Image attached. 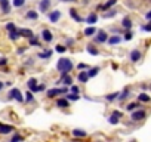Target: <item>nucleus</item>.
<instances>
[{
  "label": "nucleus",
  "mask_w": 151,
  "mask_h": 142,
  "mask_svg": "<svg viewBox=\"0 0 151 142\" xmlns=\"http://www.w3.org/2000/svg\"><path fill=\"white\" fill-rule=\"evenodd\" d=\"M71 68H73V62H71V59H68V58H61V59L58 61V64H56V70L61 71L62 76H65L68 71H71Z\"/></svg>",
  "instance_id": "f257e3e1"
},
{
  "label": "nucleus",
  "mask_w": 151,
  "mask_h": 142,
  "mask_svg": "<svg viewBox=\"0 0 151 142\" xmlns=\"http://www.w3.org/2000/svg\"><path fill=\"white\" fill-rule=\"evenodd\" d=\"M9 98H13V99H16L18 102H22V101H24L22 93H21L18 89H12V90L9 92Z\"/></svg>",
  "instance_id": "f03ea898"
},
{
  "label": "nucleus",
  "mask_w": 151,
  "mask_h": 142,
  "mask_svg": "<svg viewBox=\"0 0 151 142\" xmlns=\"http://www.w3.org/2000/svg\"><path fill=\"white\" fill-rule=\"evenodd\" d=\"M145 111L144 110H138V111H133L132 112V120L133 122H139V120H144L145 118Z\"/></svg>",
  "instance_id": "7ed1b4c3"
},
{
  "label": "nucleus",
  "mask_w": 151,
  "mask_h": 142,
  "mask_svg": "<svg viewBox=\"0 0 151 142\" xmlns=\"http://www.w3.org/2000/svg\"><path fill=\"white\" fill-rule=\"evenodd\" d=\"M59 93H67V89L65 87H62V89H51V90H48V96L49 98H55L56 95H59Z\"/></svg>",
  "instance_id": "20e7f679"
},
{
  "label": "nucleus",
  "mask_w": 151,
  "mask_h": 142,
  "mask_svg": "<svg viewBox=\"0 0 151 142\" xmlns=\"http://www.w3.org/2000/svg\"><path fill=\"white\" fill-rule=\"evenodd\" d=\"M107 39H108V36H107L105 31H99L98 36H95V41H98V43H105Z\"/></svg>",
  "instance_id": "39448f33"
},
{
  "label": "nucleus",
  "mask_w": 151,
  "mask_h": 142,
  "mask_svg": "<svg viewBox=\"0 0 151 142\" xmlns=\"http://www.w3.org/2000/svg\"><path fill=\"white\" fill-rule=\"evenodd\" d=\"M141 56H142V55H141V52H139L138 49H133V51L131 52V56H129V58H131V61H132V62H138V61L141 59Z\"/></svg>",
  "instance_id": "423d86ee"
},
{
  "label": "nucleus",
  "mask_w": 151,
  "mask_h": 142,
  "mask_svg": "<svg viewBox=\"0 0 151 142\" xmlns=\"http://www.w3.org/2000/svg\"><path fill=\"white\" fill-rule=\"evenodd\" d=\"M41 37H43V40H45L46 43H49V41L53 40V36H52V33L49 30H43L41 31Z\"/></svg>",
  "instance_id": "0eeeda50"
},
{
  "label": "nucleus",
  "mask_w": 151,
  "mask_h": 142,
  "mask_svg": "<svg viewBox=\"0 0 151 142\" xmlns=\"http://www.w3.org/2000/svg\"><path fill=\"white\" fill-rule=\"evenodd\" d=\"M12 130H13V127H12V126H9V124H2V123H0V133H2V135L11 133Z\"/></svg>",
  "instance_id": "6e6552de"
},
{
  "label": "nucleus",
  "mask_w": 151,
  "mask_h": 142,
  "mask_svg": "<svg viewBox=\"0 0 151 142\" xmlns=\"http://www.w3.org/2000/svg\"><path fill=\"white\" fill-rule=\"evenodd\" d=\"M0 6L3 9V13H9L11 8H9V0H0Z\"/></svg>",
  "instance_id": "1a4fd4ad"
},
{
  "label": "nucleus",
  "mask_w": 151,
  "mask_h": 142,
  "mask_svg": "<svg viewBox=\"0 0 151 142\" xmlns=\"http://www.w3.org/2000/svg\"><path fill=\"white\" fill-rule=\"evenodd\" d=\"M59 18H61V12H59V11H53V12L49 13V19H51L52 22H56Z\"/></svg>",
  "instance_id": "9d476101"
},
{
  "label": "nucleus",
  "mask_w": 151,
  "mask_h": 142,
  "mask_svg": "<svg viewBox=\"0 0 151 142\" xmlns=\"http://www.w3.org/2000/svg\"><path fill=\"white\" fill-rule=\"evenodd\" d=\"M51 6V0H41L40 2V11L41 12H46Z\"/></svg>",
  "instance_id": "9b49d317"
},
{
  "label": "nucleus",
  "mask_w": 151,
  "mask_h": 142,
  "mask_svg": "<svg viewBox=\"0 0 151 142\" xmlns=\"http://www.w3.org/2000/svg\"><path fill=\"white\" fill-rule=\"evenodd\" d=\"M122 27H123V28H127V30H131V28H132V21H131V18H123V21H122Z\"/></svg>",
  "instance_id": "f8f14e48"
},
{
  "label": "nucleus",
  "mask_w": 151,
  "mask_h": 142,
  "mask_svg": "<svg viewBox=\"0 0 151 142\" xmlns=\"http://www.w3.org/2000/svg\"><path fill=\"white\" fill-rule=\"evenodd\" d=\"M19 31V36H24V37H33V31L31 30H28V28H21V30H18Z\"/></svg>",
  "instance_id": "ddd939ff"
},
{
  "label": "nucleus",
  "mask_w": 151,
  "mask_h": 142,
  "mask_svg": "<svg viewBox=\"0 0 151 142\" xmlns=\"http://www.w3.org/2000/svg\"><path fill=\"white\" fill-rule=\"evenodd\" d=\"M28 89L31 92H37V80L36 79H30L28 80Z\"/></svg>",
  "instance_id": "4468645a"
},
{
  "label": "nucleus",
  "mask_w": 151,
  "mask_h": 142,
  "mask_svg": "<svg viewBox=\"0 0 151 142\" xmlns=\"http://www.w3.org/2000/svg\"><path fill=\"white\" fill-rule=\"evenodd\" d=\"M56 107H59V108H67V107H70L68 99H67V98H65V99H58V101H56Z\"/></svg>",
  "instance_id": "2eb2a0df"
},
{
  "label": "nucleus",
  "mask_w": 151,
  "mask_h": 142,
  "mask_svg": "<svg viewBox=\"0 0 151 142\" xmlns=\"http://www.w3.org/2000/svg\"><path fill=\"white\" fill-rule=\"evenodd\" d=\"M107 41H108L110 44H119V43L122 41V37H119V36H113V37H110V39H107Z\"/></svg>",
  "instance_id": "dca6fc26"
},
{
  "label": "nucleus",
  "mask_w": 151,
  "mask_h": 142,
  "mask_svg": "<svg viewBox=\"0 0 151 142\" xmlns=\"http://www.w3.org/2000/svg\"><path fill=\"white\" fill-rule=\"evenodd\" d=\"M89 80V76H88V73H84V71H81V73L79 74V82L80 83H86Z\"/></svg>",
  "instance_id": "f3484780"
},
{
  "label": "nucleus",
  "mask_w": 151,
  "mask_h": 142,
  "mask_svg": "<svg viewBox=\"0 0 151 142\" xmlns=\"http://www.w3.org/2000/svg\"><path fill=\"white\" fill-rule=\"evenodd\" d=\"M96 21H98V15H96V13H91V15L88 16V19H86V22H88V24H92V25H93Z\"/></svg>",
  "instance_id": "a211bd4d"
},
{
  "label": "nucleus",
  "mask_w": 151,
  "mask_h": 142,
  "mask_svg": "<svg viewBox=\"0 0 151 142\" xmlns=\"http://www.w3.org/2000/svg\"><path fill=\"white\" fill-rule=\"evenodd\" d=\"M70 15H71V16H73L77 22H83V18L77 15V11H76V9H70Z\"/></svg>",
  "instance_id": "6ab92c4d"
},
{
  "label": "nucleus",
  "mask_w": 151,
  "mask_h": 142,
  "mask_svg": "<svg viewBox=\"0 0 151 142\" xmlns=\"http://www.w3.org/2000/svg\"><path fill=\"white\" fill-rule=\"evenodd\" d=\"M116 3H117V0H108V2H107V3H105V5H102V6H101V8H102V9H104V11H107V9H110V8H111V6H114V5H116Z\"/></svg>",
  "instance_id": "aec40b11"
},
{
  "label": "nucleus",
  "mask_w": 151,
  "mask_h": 142,
  "mask_svg": "<svg viewBox=\"0 0 151 142\" xmlns=\"http://www.w3.org/2000/svg\"><path fill=\"white\" fill-rule=\"evenodd\" d=\"M93 34H96V28L95 27H88V28H86L84 30V36H93Z\"/></svg>",
  "instance_id": "412c9836"
},
{
  "label": "nucleus",
  "mask_w": 151,
  "mask_h": 142,
  "mask_svg": "<svg viewBox=\"0 0 151 142\" xmlns=\"http://www.w3.org/2000/svg\"><path fill=\"white\" fill-rule=\"evenodd\" d=\"M21 36H19V31L18 30H13V31H9V39L11 40H18Z\"/></svg>",
  "instance_id": "4be33fe9"
},
{
  "label": "nucleus",
  "mask_w": 151,
  "mask_h": 142,
  "mask_svg": "<svg viewBox=\"0 0 151 142\" xmlns=\"http://www.w3.org/2000/svg\"><path fill=\"white\" fill-rule=\"evenodd\" d=\"M73 135L77 136V138H84V136H86V132L81 130V129H74V130H73Z\"/></svg>",
  "instance_id": "5701e85b"
},
{
  "label": "nucleus",
  "mask_w": 151,
  "mask_h": 142,
  "mask_svg": "<svg viewBox=\"0 0 151 142\" xmlns=\"http://www.w3.org/2000/svg\"><path fill=\"white\" fill-rule=\"evenodd\" d=\"M127 96H129V89H124L122 93H119V96H117V98H119L120 101H123V99H126Z\"/></svg>",
  "instance_id": "b1692460"
},
{
  "label": "nucleus",
  "mask_w": 151,
  "mask_h": 142,
  "mask_svg": "<svg viewBox=\"0 0 151 142\" xmlns=\"http://www.w3.org/2000/svg\"><path fill=\"white\" fill-rule=\"evenodd\" d=\"M138 99H139L141 102H150V99H151V98L148 96V95H147V93H141V95H139V96H138Z\"/></svg>",
  "instance_id": "393cba45"
},
{
  "label": "nucleus",
  "mask_w": 151,
  "mask_h": 142,
  "mask_svg": "<svg viewBox=\"0 0 151 142\" xmlns=\"http://www.w3.org/2000/svg\"><path fill=\"white\" fill-rule=\"evenodd\" d=\"M98 73H99V68H98V67H95V68H91V70H89L88 76H89V77H95Z\"/></svg>",
  "instance_id": "a878e982"
},
{
  "label": "nucleus",
  "mask_w": 151,
  "mask_h": 142,
  "mask_svg": "<svg viewBox=\"0 0 151 142\" xmlns=\"http://www.w3.org/2000/svg\"><path fill=\"white\" fill-rule=\"evenodd\" d=\"M37 16H39V13L34 12V11H28L27 12V18L28 19H37Z\"/></svg>",
  "instance_id": "bb28decb"
},
{
  "label": "nucleus",
  "mask_w": 151,
  "mask_h": 142,
  "mask_svg": "<svg viewBox=\"0 0 151 142\" xmlns=\"http://www.w3.org/2000/svg\"><path fill=\"white\" fill-rule=\"evenodd\" d=\"M62 77H64V79H62L64 84H65V86H71V83H73V79H71V77H67V74L62 76Z\"/></svg>",
  "instance_id": "cd10ccee"
},
{
  "label": "nucleus",
  "mask_w": 151,
  "mask_h": 142,
  "mask_svg": "<svg viewBox=\"0 0 151 142\" xmlns=\"http://www.w3.org/2000/svg\"><path fill=\"white\" fill-rule=\"evenodd\" d=\"M138 107H139L138 102H132V104H129V105L126 107V110H127V111H133V110H136Z\"/></svg>",
  "instance_id": "c85d7f7f"
},
{
  "label": "nucleus",
  "mask_w": 151,
  "mask_h": 142,
  "mask_svg": "<svg viewBox=\"0 0 151 142\" xmlns=\"http://www.w3.org/2000/svg\"><path fill=\"white\" fill-rule=\"evenodd\" d=\"M67 99H70V101H77V99H80V96H79L77 93H71V95L68 93V95H67Z\"/></svg>",
  "instance_id": "c756f323"
},
{
  "label": "nucleus",
  "mask_w": 151,
  "mask_h": 142,
  "mask_svg": "<svg viewBox=\"0 0 151 142\" xmlns=\"http://www.w3.org/2000/svg\"><path fill=\"white\" fill-rule=\"evenodd\" d=\"M88 52H89L91 55H98V49H95V47H93L92 44H89V46H88Z\"/></svg>",
  "instance_id": "7c9ffc66"
},
{
  "label": "nucleus",
  "mask_w": 151,
  "mask_h": 142,
  "mask_svg": "<svg viewBox=\"0 0 151 142\" xmlns=\"http://www.w3.org/2000/svg\"><path fill=\"white\" fill-rule=\"evenodd\" d=\"M24 3H25V0H13V6H16V8L24 6Z\"/></svg>",
  "instance_id": "2f4dec72"
},
{
  "label": "nucleus",
  "mask_w": 151,
  "mask_h": 142,
  "mask_svg": "<svg viewBox=\"0 0 151 142\" xmlns=\"http://www.w3.org/2000/svg\"><path fill=\"white\" fill-rule=\"evenodd\" d=\"M6 30H8V31H13V30H16L15 24H13V22H8V24H6Z\"/></svg>",
  "instance_id": "473e14b6"
},
{
  "label": "nucleus",
  "mask_w": 151,
  "mask_h": 142,
  "mask_svg": "<svg viewBox=\"0 0 151 142\" xmlns=\"http://www.w3.org/2000/svg\"><path fill=\"white\" fill-rule=\"evenodd\" d=\"M108 122H110V123H111V124H117V123H119V117H117V115H114V114H113V115H111V117H110V120H108Z\"/></svg>",
  "instance_id": "72a5a7b5"
},
{
  "label": "nucleus",
  "mask_w": 151,
  "mask_h": 142,
  "mask_svg": "<svg viewBox=\"0 0 151 142\" xmlns=\"http://www.w3.org/2000/svg\"><path fill=\"white\" fill-rule=\"evenodd\" d=\"M51 55H52V51H46V52H41L39 56L40 58H51Z\"/></svg>",
  "instance_id": "f704fd0d"
},
{
  "label": "nucleus",
  "mask_w": 151,
  "mask_h": 142,
  "mask_svg": "<svg viewBox=\"0 0 151 142\" xmlns=\"http://www.w3.org/2000/svg\"><path fill=\"white\" fill-rule=\"evenodd\" d=\"M55 51H56V52H61V53H64V52L67 51V47H65V46H61V44H58V46L55 47Z\"/></svg>",
  "instance_id": "c9c22d12"
},
{
  "label": "nucleus",
  "mask_w": 151,
  "mask_h": 142,
  "mask_svg": "<svg viewBox=\"0 0 151 142\" xmlns=\"http://www.w3.org/2000/svg\"><path fill=\"white\" fill-rule=\"evenodd\" d=\"M117 96H119V93L116 92V93H111V95H107V99H108V101H114Z\"/></svg>",
  "instance_id": "e433bc0d"
},
{
  "label": "nucleus",
  "mask_w": 151,
  "mask_h": 142,
  "mask_svg": "<svg viewBox=\"0 0 151 142\" xmlns=\"http://www.w3.org/2000/svg\"><path fill=\"white\" fill-rule=\"evenodd\" d=\"M30 44H31V46H39L37 37H30Z\"/></svg>",
  "instance_id": "4c0bfd02"
},
{
  "label": "nucleus",
  "mask_w": 151,
  "mask_h": 142,
  "mask_svg": "<svg viewBox=\"0 0 151 142\" xmlns=\"http://www.w3.org/2000/svg\"><path fill=\"white\" fill-rule=\"evenodd\" d=\"M25 95H27V96H25V99H27L28 102H31V101H33V92L30 90V92H27Z\"/></svg>",
  "instance_id": "58836bf2"
},
{
  "label": "nucleus",
  "mask_w": 151,
  "mask_h": 142,
  "mask_svg": "<svg viewBox=\"0 0 151 142\" xmlns=\"http://www.w3.org/2000/svg\"><path fill=\"white\" fill-rule=\"evenodd\" d=\"M116 13H117L116 11H110L108 13H104V18H111V16H114Z\"/></svg>",
  "instance_id": "ea45409f"
},
{
  "label": "nucleus",
  "mask_w": 151,
  "mask_h": 142,
  "mask_svg": "<svg viewBox=\"0 0 151 142\" xmlns=\"http://www.w3.org/2000/svg\"><path fill=\"white\" fill-rule=\"evenodd\" d=\"M132 37H133V34H132L131 31H127V33L124 34V40H132Z\"/></svg>",
  "instance_id": "a19ab883"
},
{
  "label": "nucleus",
  "mask_w": 151,
  "mask_h": 142,
  "mask_svg": "<svg viewBox=\"0 0 151 142\" xmlns=\"http://www.w3.org/2000/svg\"><path fill=\"white\" fill-rule=\"evenodd\" d=\"M12 142H16V141H22V136H19V135H15L12 139H11Z\"/></svg>",
  "instance_id": "79ce46f5"
},
{
  "label": "nucleus",
  "mask_w": 151,
  "mask_h": 142,
  "mask_svg": "<svg viewBox=\"0 0 151 142\" xmlns=\"http://www.w3.org/2000/svg\"><path fill=\"white\" fill-rule=\"evenodd\" d=\"M142 30H144V31H151V24H148V25H144Z\"/></svg>",
  "instance_id": "37998d69"
},
{
  "label": "nucleus",
  "mask_w": 151,
  "mask_h": 142,
  "mask_svg": "<svg viewBox=\"0 0 151 142\" xmlns=\"http://www.w3.org/2000/svg\"><path fill=\"white\" fill-rule=\"evenodd\" d=\"M71 92L73 93H79V87L77 86H71Z\"/></svg>",
  "instance_id": "c03bdc74"
},
{
  "label": "nucleus",
  "mask_w": 151,
  "mask_h": 142,
  "mask_svg": "<svg viewBox=\"0 0 151 142\" xmlns=\"http://www.w3.org/2000/svg\"><path fill=\"white\" fill-rule=\"evenodd\" d=\"M6 62H8V59H6V58H2V59H0V65H5Z\"/></svg>",
  "instance_id": "a18cd8bd"
},
{
  "label": "nucleus",
  "mask_w": 151,
  "mask_h": 142,
  "mask_svg": "<svg viewBox=\"0 0 151 142\" xmlns=\"http://www.w3.org/2000/svg\"><path fill=\"white\" fill-rule=\"evenodd\" d=\"M113 114H114V115H117V117H119V118H120V117H122V115H123V114H122V112H120V111H114V112H113Z\"/></svg>",
  "instance_id": "49530a36"
},
{
  "label": "nucleus",
  "mask_w": 151,
  "mask_h": 142,
  "mask_svg": "<svg viewBox=\"0 0 151 142\" xmlns=\"http://www.w3.org/2000/svg\"><path fill=\"white\" fill-rule=\"evenodd\" d=\"M73 43H74L73 39H67V44H73Z\"/></svg>",
  "instance_id": "de8ad7c7"
},
{
  "label": "nucleus",
  "mask_w": 151,
  "mask_h": 142,
  "mask_svg": "<svg viewBox=\"0 0 151 142\" xmlns=\"http://www.w3.org/2000/svg\"><path fill=\"white\" fill-rule=\"evenodd\" d=\"M77 67H79V70H83V68H86V65H84V64H79Z\"/></svg>",
  "instance_id": "09e8293b"
},
{
  "label": "nucleus",
  "mask_w": 151,
  "mask_h": 142,
  "mask_svg": "<svg viewBox=\"0 0 151 142\" xmlns=\"http://www.w3.org/2000/svg\"><path fill=\"white\" fill-rule=\"evenodd\" d=\"M145 18H147V19H151V11H150L147 15H145Z\"/></svg>",
  "instance_id": "8fccbe9b"
},
{
  "label": "nucleus",
  "mask_w": 151,
  "mask_h": 142,
  "mask_svg": "<svg viewBox=\"0 0 151 142\" xmlns=\"http://www.w3.org/2000/svg\"><path fill=\"white\" fill-rule=\"evenodd\" d=\"M2 87H3V83H2V82H0V90H2Z\"/></svg>",
  "instance_id": "3c124183"
},
{
  "label": "nucleus",
  "mask_w": 151,
  "mask_h": 142,
  "mask_svg": "<svg viewBox=\"0 0 151 142\" xmlns=\"http://www.w3.org/2000/svg\"><path fill=\"white\" fill-rule=\"evenodd\" d=\"M64 2H76V0H64Z\"/></svg>",
  "instance_id": "603ef678"
}]
</instances>
